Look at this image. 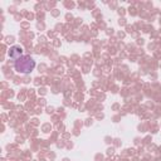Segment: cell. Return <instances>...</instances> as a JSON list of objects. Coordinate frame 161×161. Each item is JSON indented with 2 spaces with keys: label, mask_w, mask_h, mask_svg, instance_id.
<instances>
[{
  "label": "cell",
  "mask_w": 161,
  "mask_h": 161,
  "mask_svg": "<svg viewBox=\"0 0 161 161\" xmlns=\"http://www.w3.org/2000/svg\"><path fill=\"white\" fill-rule=\"evenodd\" d=\"M14 68L18 73L21 74H29L35 68V60L30 55H21L19 59L15 60Z\"/></svg>",
  "instance_id": "6da1fadb"
},
{
  "label": "cell",
  "mask_w": 161,
  "mask_h": 161,
  "mask_svg": "<svg viewBox=\"0 0 161 161\" xmlns=\"http://www.w3.org/2000/svg\"><path fill=\"white\" fill-rule=\"evenodd\" d=\"M21 55H23V47H21V45L15 44V45H11V47H10V49H9V57H10L11 59L16 60V59H19Z\"/></svg>",
  "instance_id": "7a4b0ae2"
}]
</instances>
